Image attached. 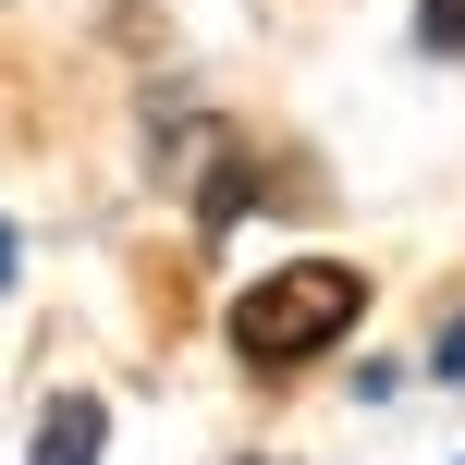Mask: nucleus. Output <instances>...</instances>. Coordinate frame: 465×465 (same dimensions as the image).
Returning a JSON list of instances; mask_svg holds the SVG:
<instances>
[{
    "label": "nucleus",
    "instance_id": "nucleus-4",
    "mask_svg": "<svg viewBox=\"0 0 465 465\" xmlns=\"http://www.w3.org/2000/svg\"><path fill=\"white\" fill-rule=\"evenodd\" d=\"M441 380H465V319H453V331H441Z\"/></svg>",
    "mask_w": 465,
    "mask_h": 465
},
{
    "label": "nucleus",
    "instance_id": "nucleus-3",
    "mask_svg": "<svg viewBox=\"0 0 465 465\" xmlns=\"http://www.w3.org/2000/svg\"><path fill=\"white\" fill-rule=\"evenodd\" d=\"M417 49H465V0H417Z\"/></svg>",
    "mask_w": 465,
    "mask_h": 465
},
{
    "label": "nucleus",
    "instance_id": "nucleus-2",
    "mask_svg": "<svg viewBox=\"0 0 465 465\" xmlns=\"http://www.w3.org/2000/svg\"><path fill=\"white\" fill-rule=\"evenodd\" d=\"M98 453H111V404H98V392H62L37 417V465H98Z\"/></svg>",
    "mask_w": 465,
    "mask_h": 465
},
{
    "label": "nucleus",
    "instance_id": "nucleus-1",
    "mask_svg": "<svg viewBox=\"0 0 465 465\" xmlns=\"http://www.w3.org/2000/svg\"><path fill=\"white\" fill-rule=\"evenodd\" d=\"M355 319H368V282H355L343 257H294V270H270V282L232 294V355H245V368H306V355H331Z\"/></svg>",
    "mask_w": 465,
    "mask_h": 465
},
{
    "label": "nucleus",
    "instance_id": "nucleus-5",
    "mask_svg": "<svg viewBox=\"0 0 465 465\" xmlns=\"http://www.w3.org/2000/svg\"><path fill=\"white\" fill-rule=\"evenodd\" d=\"M13 270H25V257H13V221H0V294H13Z\"/></svg>",
    "mask_w": 465,
    "mask_h": 465
}]
</instances>
